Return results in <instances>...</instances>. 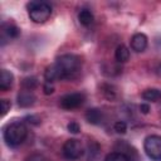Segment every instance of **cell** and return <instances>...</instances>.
Listing matches in <instances>:
<instances>
[{
  "mask_svg": "<svg viewBox=\"0 0 161 161\" xmlns=\"http://www.w3.org/2000/svg\"><path fill=\"white\" fill-rule=\"evenodd\" d=\"M55 65L60 72L62 79H69L74 78L78 74L82 65V60L75 54H63L57 59Z\"/></svg>",
  "mask_w": 161,
  "mask_h": 161,
  "instance_id": "6da1fadb",
  "label": "cell"
},
{
  "mask_svg": "<svg viewBox=\"0 0 161 161\" xmlns=\"http://www.w3.org/2000/svg\"><path fill=\"white\" fill-rule=\"evenodd\" d=\"M28 136L26 126L20 121H14L4 128V140L9 146H19Z\"/></svg>",
  "mask_w": 161,
  "mask_h": 161,
  "instance_id": "7a4b0ae2",
  "label": "cell"
},
{
  "mask_svg": "<svg viewBox=\"0 0 161 161\" xmlns=\"http://www.w3.org/2000/svg\"><path fill=\"white\" fill-rule=\"evenodd\" d=\"M29 18L34 23H44L52 15V6L45 1H30L26 5Z\"/></svg>",
  "mask_w": 161,
  "mask_h": 161,
  "instance_id": "3957f363",
  "label": "cell"
},
{
  "mask_svg": "<svg viewBox=\"0 0 161 161\" xmlns=\"http://www.w3.org/2000/svg\"><path fill=\"white\" fill-rule=\"evenodd\" d=\"M146 155L153 161H161V136L150 135L143 141Z\"/></svg>",
  "mask_w": 161,
  "mask_h": 161,
  "instance_id": "277c9868",
  "label": "cell"
},
{
  "mask_svg": "<svg viewBox=\"0 0 161 161\" xmlns=\"http://www.w3.org/2000/svg\"><path fill=\"white\" fill-rule=\"evenodd\" d=\"M63 156L68 160H77L83 155V146L79 140L70 138L67 140L63 145Z\"/></svg>",
  "mask_w": 161,
  "mask_h": 161,
  "instance_id": "5b68a950",
  "label": "cell"
},
{
  "mask_svg": "<svg viewBox=\"0 0 161 161\" xmlns=\"http://www.w3.org/2000/svg\"><path fill=\"white\" fill-rule=\"evenodd\" d=\"M84 102V94L82 93H68L60 98V107L64 109H75Z\"/></svg>",
  "mask_w": 161,
  "mask_h": 161,
  "instance_id": "8992f818",
  "label": "cell"
},
{
  "mask_svg": "<svg viewBox=\"0 0 161 161\" xmlns=\"http://www.w3.org/2000/svg\"><path fill=\"white\" fill-rule=\"evenodd\" d=\"M19 34H20V29L16 25L10 24V23L3 24V26H1V44L4 45L6 42L18 38Z\"/></svg>",
  "mask_w": 161,
  "mask_h": 161,
  "instance_id": "52a82bcc",
  "label": "cell"
},
{
  "mask_svg": "<svg viewBox=\"0 0 161 161\" xmlns=\"http://www.w3.org/2000/svg\"><path fill=\"white\" fill-rule=\"evenodd\" d=\"M131 48L136 53H141L147 48V36L143 33H137L131 38Z\"/></svg>",
  "mask_w": 161,
  "mask_h": 161,
  "instance_id": "ba28073f",
  "label": "cell"
},
{
  "mask_svg": "<svg viewBox=\"0 0 161 161\" xmlns=\"http://www.w3.org/2000/svg\"><path fill=\"white\" fill-rule=\"evenodd\" d=\"M35 96L31 91H23L18 94V104L23 108H28V107H31L34 103H35Z\"/></svg>",
  "mask_w": 161,
  "mask_h": 161,
  "instance_id": "9c48e42d",
  "label": "cell"
},
{
  "mask_svg": "<svg viewBox=\"0 0 161 161\" xmlns=\"http://www.w3.org/2000/svg\"><path fill=\"white\" fill-rule=\"evenodd\" d=\"M86 119L91 125H101L103 121V113L99 108H89L86 112Z\"/></svg>",
  "mask_w": 161,
  "mask_h": 161,
  "instance_id": "30bf717a",
  "label": "cell"
},
{
  "mask_svg": "<svg viewBox=\"0 0 161 161\" xmlns=\"http://www.w3.org/2000/svg\"><path fill=\"white\" fill-rule=\"evenodd\" d=\"M44 78H45V82H49V83H53L55 80H60L62 79V75H60V72L58 69V67L54 64L49 65L45 72H44Z\"/></svg>",
  "mask_w": 161,
  "mask_h": 161,
  "instance_id": "8fae6325",
  "label": "cell"
},
{
  "mask_svg": "<svg viewBox=\"0 0 161 161\" xmlns=\"http://www.w3.org/2000/svg\"><path fill=\"white\" fill-rule=\"evenodd\" d=\"M13 82H14L13 73L6 70V69H3L1 73H0V89L1 91H8L13 86Z\"/></svg>",
  "mask_w": 161,
  "mask_h": 161,
  "instance_id": "7c38bea8",
  "label": "cell"
},
{
  "mask_svg": "<svg viewBox=\"0 0 161 161\" xmlns=\"http://www.w3.org/2000/svg\"><path fill=\"white\" fill-rule=\"evenodd\" d=\"M87 161H97L99 155H101V147L97 142L94 141H91L87 146Z\"/></svg>",
  "mask_w": 161,
  "mask_h": 161,
  "instance_id": "4fadbf2b",
  "label": "cell"
},
{
  "mask_svg": "<svg viewBox=\"0 0 161 161\" xmlns=\"http://www.w3.org/2000/svg\"><path fill=\"white\" fill-rule=\"evenodd\" d=\"M114 58H116V60L118 63H126L130 59V50H128V48L126 45H123V44H119L116 48Z\"/></svg>",
  "mask_w": 161,
  "mask_h": 161,
  "instance_id": "5bb4252c",
  "label": "cell"
},
{
  "mask_svg": "<svg viewBox=\"0 0 161 161\" xmlns=\"http://www.w3.org/2000/svg\"><path fill=\"white\" fill-rule=\"evenodd\" d=\"M142 98L147 102H157L161 99V91L157 88H147L142 92Z\"/></svg>",
  "mask_w": 161,
  "mask_h": 161,
  "instance_id": "9a60e30c",
  "label": "cell"
},
{
  "mask_svg": "<svg viewBox=\"0 0 161 161\" xmlns=\"http://www.w3.org/2000/svg\"><path fill=\"white\" fill-rule=\"evenodd\" d=\"M93 14H92V11L91 10H88V9H83V10H80V13L78 14V20H79V23L82 24V25H84V26H89L92 23H93Z\"/></svg>",
  "mask_w": 161,
  "mask_h": 161,
  "instance_id": "2e32d148",
  "label": "cell"
},
{
  "mask_svg": "<svg viewBox=\"0 0 161 161\" xmlns=\"http://www.w3.org/2000/svg\"><path fill=\"white\" fill-rule=\"evenodd\" d=\"M21 86L26 89V91H33L38 87V79L35 77H28V78H24L23 82H21Z\"/></svg>",
  "mask_w": 161,
  "mask_h": 161,
  "instance_id": "e0dca14e",
  "label": "cell"
},
{
  "mask_svg": "<svg viewBox=\"0 0 161 161\" xmlns=\"http://www.w3.org/2000/svg\"><path fill=\"white\" fill-rule=\"evenodd\" d=\"M104 161H130L128 157L122 152H111L106 156Z\"/></svg>",
  "mask_w": 161,
  "mask_h": 161,
  "instance_id": "ac0fdd59",
  "label": "cell"
},
{
  "mask_svg": "<svg viewBox=\"0 0 161 161\" xmlns=\"http://www.w3.org/2000/svg\"><path fill=\"white\" fill-rule=\"evenodd\" d=\"M114 131L117 132V133H126V131H127V123L125 122V121H117L116 123H114Z\"/></svg>",
  "mask_w": 161,
  "mask_h": 161,
  "instance_id": "d6986e66",
  "label": "cell"
},
{
  "mask_svg": "<svg viewBox=\"0 0 161 161\" xmlns=\"http://www.w3.org/2000/svg\"><path fill=\"white\" fill-rule=\"evenodd\" d=\"M0 103H1V116H5L8 113V111L10 109V107H11V103L8 99H1Z\"/></svg>",
  "mask_w": 161,
  "mask_h": 161,
  "instance_id": "ffe728a7",
  "label": "cell"
},
{
  "mask_svg": "<svg viewBox=\"0 0 161 161\" xmlns=\"http://www.w3.org/2000/svg\"><path fill=\"white\" fill-rule=\"evenodd\" d=\"M67 128H68V131H69L70 133H78V132L80 131L79 125H78L77 122H74V121L69 122V123H68V126H67Z\"/></svg>",
  "mask_w": 161,
  "mask_h": 161,
  "instance_id": "44dd1931",
  "label": "cell"
},
{
  "mask_svg": "<svg viewBox=\"0 0 161 161\" xmlns=\"http://www.w3.org/2000/svg\"><path fill=\"white\" fill-rule=\"evenodd\" d=\"M25 161H45V157L40 153H33L25 158Z\"/></svg>",
  "mask_w": 161,
  "mask_h": 161,
  "instance_id": "7402d4cb",
  "label": "cell"
},
{
  "mask_svg": "<svg viewBox=\"0 0 161 161\" xmlns=\"http://www.w3.org/2000/svg\"><path fill=\"white\" fill-rule=\"evenodd\" d=\"M43 91L45 94H52L54 92V86L53 83H49V82H45L44 86H43Z\"/></svg>",
  "mask_w": 161,
  "mask_h": 161,
  "instance_id": "603a6c76",
  "label": "cell"
},
{
  "mask_svg": "<svg viewBox=\"0 0 161 161\" xmlns=\"http://www.w3.org/2000/svg\"><path fill=\"white\" fill-rule=\"evenodd\" d=\"M138 108H140V112L143 113V114H147V113L150 112V106H148L147 103H141Z\"/></svg>",
  "mask_w": 161,
  "mask_h": 161,
  "instance_id": "cb8c5ba5",
  "label": "cell"
},
{
  "mask_svg": "<svg viewBox=\"0 0 161 161\" xmlns=\"http://www.w3.org/2000/svg\"><path fill=\"white\" fill-rule=\"evenodd\" d=\"M156 74L157 75H161V63H158V65L156 67Z\"/></svg>",
  "mask_w": 161,
  "mask_h": 161,
  "instance_id": "d4e9b609",
  "label": "cell"
}]
</instances>
